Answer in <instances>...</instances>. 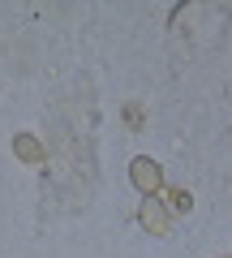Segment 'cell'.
I'll return each instance as SVG.
<instances>
[{
  "mask_svg": "<svg viewBox=\"0 0 232 258\" xmlns=\"http://www.w3.org/2000/svg\"><path fill=\"white\" fill-rule=\"evenodd\" d=\"M142 224H146L150 232H168V215H164V207L146 198V203H142Z\"/></svg>",
  "mask_w": 232,
  "mask_h": 258,
  "instance_id": "2",
  "label": "cell"
},
{
  "mask_svg": "<svg viewBox=\"0 0 232 258\" xmlns=\"http://www.w3.org/2000/svg\"><path fill=\"white\" fill-rule=\"evenodd\" d=\"M168 203H172V211H189V207H194V198H189L185 189H172V194H168Z\"/></svg>",
  "mask_w": 232,
  "mask_h": 258,
  "instance_id": "4",
  "label": "cell"
},
{
  "mask_svg": "<svg viewBox=\"0 0 232 258\" xmlns=\"http://www.w3.org/2000/svg\"><path fill=\"white\" fill-rule=\"evenodd\" d=\"M129 172H133V185H138L142 194H155L159 185H164V172H159V164H155V159H146V155H142V159H133V168H129Z\"/></svg>",
  "mask_w": 232,
  "mask_h": 258,
  "instance_id": "1",
  "label": "cell"
},
{
  "mask_svg": "<svg viewBox=\"0 0 232 258\" xmlns=\"http://www.w3.org/2000/svg\"><path fill=\"white\" fill-rule=\"evenodd\" d=\"M18 155H22V159H39L43 151H39V142H35V138H18Z\"/></svg>",
  "mask_w": 232,
  "mask_h": 258,
  "instance_id": "3",
  "label": "cell"
}]
</instances>
